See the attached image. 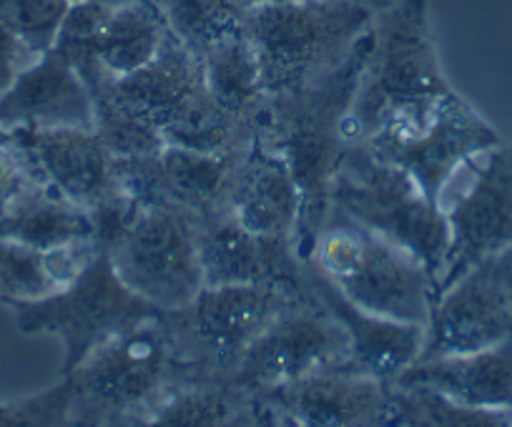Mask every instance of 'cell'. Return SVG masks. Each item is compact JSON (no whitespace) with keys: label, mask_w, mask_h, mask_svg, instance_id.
Wrapping results in <instances>:
<instances>
[{"label":"cell","mask_w":512,"mask_h":427,"mask_svg":"<svg viewBox=\"0 0 512 427\" xmlns=\"http://www.w3.org/2000/svg\"><path fill=\"white\" fill-rule=\"evenodd\" d=\"M88 91L96 131L121 159L156 154L166 146L231 151L249 144L211 98L201 58L171 31L154 61Z\"/></svg>","instance_id":"1"},{"label":"cell","mask_w":512,"mask_h":427,"mask_svg":"<svg viewBox=\"0 0 512 427\" xmlns=\"http://www.w3.org/2000/svg\"><path fill=\"white\" fill-rule=\"evenodd\" d=\"M369 38L372 26L342 66L312 86L269 96L256 126V139L282 156L297 181L302 209L294 247L304 262L312 257L319 229L332 209L334 174L349 146V111Z\"/></svg>","instance_id":"2"},{"label":"cell","mask_w":512,"mask_h":427,"mask_svg":"<svg viewBox=\"0 0 512 427\" xmlns=\"http://www.w3.org/2000/svg\"><path fill=\"white\" fill-rule=\"evenodd\" d=\"M66 377L78 427L151 425L181 385L201 380L176 355L161 312L103 342Z\"/></svg>","instance_id":"3"},{"label":"cell","mask_w":512,"mask_h":427,"mask_svg":"<svg viewBox=\"0 0 512 427\" xmlns=\"http://www.w3.org/2000/svg\"><path fill=\"white\" fill-rule=\"evenodd\" d=\"M452 91L432 41L427 0H397L374 13L349 111V141H364L387 121L422 119Z\"/></svg>","instance_id":"4"},{"label":"cell","mask_w":512,"mask_h":427,"mask_svg":"<svg viewBox=\"0 0 512 427\" xmlns=\"http://www.w3.org/2000/svg\"><path fill=\"white\" fill-rule=\"evenodd\" d=\"M374 21L357 0H282L244 8L241 28L254 48L269 96L329 76Z\"/></svg>","instance_id":"5"},{"label":"cell","mask_w":512,"mask_h":427,"mask_svg":"<svg viewBox=\"0 0 512 427\" xmlns=\"http://www.w3.org/2000/svg\"><path fill=\"white\" fill-rule=\"evenodd\" d=\"M332 206L420 259L440 282L452 242L450 219L415 176L349 141L334 174Z\"/></svg>","instance_id":"6"},{"label":"cell","mask_w":512,"mask_h":427,"mask_svg":"<svg viewBox=\"0 0 512 427\" xmlns=\"http://www.w3.org/2000/svg\"><path fill=\"white\" fill-rule=\"evenodd\" d=\"M309 264L367 312L415 325H427L430 319L437 297V279L430 269L334 206L319 229Z\"/></svg>","instance_id":"7"},{"label":"cell","mask_w":512,"mask_h":427,"mask_svg":"<svg viewBox=\"0 0 512 427\" xmlns=\"http://www.w3.org/2000/svg\"><path fill=\"white\" fill-rule=\"evenodd\" d=\"M3 307L11 309L23 335H51L63 342L61 375L81 365L103 342L161 312L118 279L103 247L58 294Z\"/></svg>","instance_id":"8"},{"label":"cell","mask_w":512,"mask_h":427,"mask_svg":"<svg viewBox=\"0 0 512 427\" xmlns=\"http://www.w3.org/2000/svg\"><path fill=\"white\" fill-rule=\"evenodd\" d=\"M103 249L118 279L161 312L189 304L206 284L199 219L186 211L134 201Z\"/></svg>","instance_id":"9"},{"label":"cell","mask_w":512,"mask_h":427,"mask_svg":"<svg viewBox=\"0 0 512 427\" xmlns=\"http://www.w3.org/2000/svg\"><path fill=\"white\" fill-rule=\"evenodd\" d=\"M309 289V287H307ZM307 289L277 284H204L189 304L161 312L179 360L196 377H231L246 347Z\"/></svg>","instance_id":"10"},{"label":"cell","mask_w":512,"mask_h":427,"mask_svg":"<svg viewBox=\"0 0 512 427\" xmlns=\"http://www.w3.org/2000/svg\"><path fill=\"white\" fill-rule=\"evenodd\" d=\"M357 144L405 169L432 199L440 201L452 174L472 156L500 146V136L460 93L452 91L422 119L387 121Z\"/></svg>","instance_id":"11"},{"label":"cell","mask_w":512,"mask_h":427,"mask_svg":"<svg viewBox=\"0 0 512 427\" xmlns=\"http://www.w3.org/2000/svg\"><path fill=\"white\" fill-rule=\"evenodd\" d=\"M169 36L164 16L151 0L101 6L76 0L58 31V53L71 61L86 86L118 81L154 61Z\"/></svg>","instance_id":"12"},{"label":"cell","mask_w":512,"mask_h":427,"mask_svg":"<svg viewBox=\"0 0 512 427\" xmlns=\"http://www.w3.org/2000/svg\"><path fill=\"white\" fill-rule=\"evenodd\" d=\"M347 360V332L312 289H307V294L279 309L277 317L246 347L231 380L249 390H264L317 372L344 370Z\"/></svg>","instance_id":"13"},{"label":"cell","mask_w":512,"mask_h":427,"mask_svg":"<svg viewBox=\"0 0 512 427\" xmlns=\"http://www.w3.org/2000/svg\"><path fill=\"white\" fill-rule=\"evenodd\" d=\"M507 337H512L510 294L490 254L435 297L420 360L487 350Z\"/></svg>","instance_id":"14"},{"label":"cell","mask_w":512,"mask_h":427,"mask_svg":"<svg viewBox=\"0 0 512 427\" xmlns=\"http://www.w3.org/2000/svg\"><path fill=\"white\" fill-rule=\"evenodd\" d=\"M392 385L357 372L329 370L254 392L267 405L274 427H384Z\"/></svg>","instance_id":"15"},{"label":"cell","mask_w":512,"mask_h":427,"mask_svg":"<svg viewBox=\"0 0 512 427\" xmlns=\"http://www.w3.org/2000/svg\"><path fill=\"white\" fill-rule=\"evenodd\" d=\"M31 149L43 181L93 217L126 206L121 156L96 129H16Z\"/></svg>","instance_id":"16"},{"label":"cell","mask_w":512,"mask_h":427,"mask_svg":"<svg viewBox=\"0 0 512 427\" xmlns=\"http://www.w3.org/2000/svg\"><path fill=\"white\" fill-rule=\"evenodd\" d=\"M447 219L452 242L437 294L477 262L512 244V144L487 151L475 184L447 211Z\"/></svg>","instance_id":"17"},{"label":"cell","mask_w":512,"mask_h":427,"mask_svg":"<svg viewBox=\"0 0 512 427\" xmlns=\"http://www.w3.org/2000/svg\"><path fill=\"white\" fill-rule=\"evenodd\" d=\"M199 257L204 282L211 287L277 284L307 289V262L297 254L292 239L249 232L221 206L199 219Z\"/></svg>","instance_id":"18"},{"label":"cell","mask_w":512,"mask_h":427,"mask_svg":"<svg viewBox=\"0 0 512 427\" xmlns=\"http://www.w3.org/2000/svg\"><path fill=\"white\" fill-rule=\"evenodd\" d=\"M231 151H196L166 146L149 156L121 159V179L128 199L136 204H161L206 217L216 209L229 176Z\"/></svg>","instance_id":"19"},{"label":"cell","mask_w":512,"mask_h":427,"mask_svg":"<svg viewBox=\"0 0 512 427\" xmlns=\"http://www.w3.org/2000/svg\"><path fill=\"white\" fill-rule=\"evenodd\" d=\"M244 229L262 237L297 239L299 196L297 181L279 154L251 139L236 149L219 204Z\"/></svg>","instance_id":"20"},{"label":"cell","mask_w":512,"mask_h":427,"mask_svg":"<svg viewBox=\"0 0 512 427\" xmlns=\"http://www.w3.org/2000/svg\"><path fill=\"white\" fill-rule=\"evenodd\" d=\"M0 129H96L86 81L56 48L28 63L0 96Z\"/></svg>","instance_id":"21"},{"label":"cell","mask_w":512,"mask_h":427,"mask_svg":"<svg viewBox=\"0 0 512 427\" xmlns=\"http://www.w3.org/2000/svg\"><path fill=\"white\" fill-rule=\"evenodd\" d=\"M307 284L314 297L332 312L349 337L347 372L374 377L382 382H397V377L415 365L425 345V325L402 322L367 312L349 302L314 264L307 262Z\"/></svg>","instance_id":"22"},{"label":"cell","mask_w":512,"mask_h":427,"mask_svg":"<svg viewBox=\"0 0 512 427\" xmlns=\"http://www.w3.org/2000/svg\"><path fill=\"white\" fill-rule=\"evenodd\" d=\"M397 382L432 387L467 407L512 410V337L487 350L417 360Z\"/></svg>","instance_id":"23"},{"label":"cell","mask_w":512,"mask_h":427,"mask_svg":"<svg viewBox=\"0 0 512 427\" xmlns=\"http://www.w3.org/2000/svg\"><path fill=\"white\" fill-rule=\"evenodd\" d=\"M206 86L231 126L244 139H254L259 116L269 93L262 83L254 48L244 36V28L221 38L201 56Z\"/></svg>","instance_id":"24"},{"label":"cell","mask_w":512,"mask_h":427,"mask_svg":"<svg viewBox=\"0 0 512 427\" xmlns=\"http://www.w3.org/2000/svg\"><path fill=\"white\" fill-rule=\"evenodd\" d=\"M164 427H274L262 397L231 377H201L181 385L151 417Z\"/></svg>","instance_id":"25"},{"label":"cell","mask_w":512,"mask_h":427,"mask_svg":"<svg viewBox=\"0 0 512 427\" xmlns=\"http://www.w3.org/2000/svg\"><path fill=\"white\" fill-rule=\"evenodd\" d=\"M98 242L36 249L0 237V304L38 302L66 289L96 257Z\"/></svg>","instance_id":"26"},{"label":"cell","mask_w":512,"mask_h":427,"mask_svg":"<svg viewBox=\"0 0 512 427\" xmlns=\"http://www.w3.org/2000/svg\"><path fill=\"white\" fill-rule=\"evenodd\" d=\"M0 237L36 249H61L96 242V222L91 211L41 184L0 217Z\"/></svg>","instance_id":"27"},{"label":"cell","mask_w":512,"mask_h":427,"mask_svg":"<svg viewBox=\"0 0 512 427\" xmlns=\"http://www.w3.org/2000/svg\"><path fill=\"white\" fill-rule=\"evenodd\" d=\"M512 410L467 407L425 385H392V402L384 427H505Z\"/></svg>","instance_id":"28"},{"label":"cell","mask_w":512,"mask_h":427,"mask_svg":"<svg viewBox=\"0 0 512 427\" xmlns=\"http://www.w3.org/2000/svg\"><path fill=\"white\" fill-rule=\"evenodd\" d=\"M164 16L169 31L196 56H204L214 43L241 31L236 0H151Z\"/></svg>","instance_id":"29"},{"label":"cell","mask_w":512,"mask_h":427,"mask_svg":"<svg viewBox=\"0 0 512 427\" xmlns=\"http://www.w3.org/2000/svg\"><path fill=\"white\" fill-rule=\"evenodd\" d=\"M71 0H0V26L31 53L51 51Z\"/></svg>","instance_id":"30"},{"label":"cell","mask_w":512,"mask_h":427,"mask_svg":"<svg viewBox=\"0 0 512 427\" xmlns=\"http://www.w3.org/2000/svg\"><path fill=\"white\" fill-rule=\"evenodd\" d=\"M71 425V382L63 375L56 385L23 400L0 405V427Z\"/></svg>","instance_id":"31"},{"label":"cell","mask_w":512,"mask_h":427,"mask_svg":"<svg viewBox=\"0 0 512 427\" xmlns=\"http://www.w3.org/2000/svg\"><path fill=\"white\" fill-rule=\"evenodd\" d=\"M41 184L46 181L23 136L16 129H0V217Z\"/></svg>","instance_id":"32"},{"label":"cell","mask_w":512,"mask_h":427,"mask_svg":"<svg viewBox=\"0 0 512 427\" xmlns=\"http://www.w3.org/2000/svg\"><path fill=\"white\" fill-rule=\"evenodd\" d=\"M36 53L28 51L16 36L0 26V96L8 91L13 81H16L18 73L28 66L31 61H36Z\"/></svg>","instance_id":"33"},{"label":"cell","mask_w":512,"mask_h":427,"mask_svg":"<svg viewBox=\"0 0 512 427\" xmlns=\"http://www.w3.org/2000/svg\"><path fill=\"white\" fill-rule=\"evenodd\" d=\"M495 262L497 269L502 274V282H505L507 294H510V304H512V244H507L505 249L495 252Z\"/></svg>","instance_id":"34"},{"label":"cell","mask_w":512,"mask_h":427,"mask_svg":"<svg viewBox=\"0 0 512 427\" xmlns=\"http://www.w3.org/2000/svg\"><path fill=\"white\" fill-rule=\"evenodd\" d=\"M239 3V8H251V6H259V3H282V0H236ZM357 3H362V6L372 8L374 13L377 11H384V8H390L392 3H397V0H357Z\"/></svg>","instance_id":"35"},{"label":"cell","mask_w":512,"mask_h":427,"mask_svg":"<svg viewBox=\"0 0 512 427\" xmlns=\"http://www.w3.org/2000/svg\"><path fill=\"white\" fill-rule=\"evenodd\" d=\"M76 3V0H71ZM91 3H101V6H123V3H131V0H91Z\"/></svg>","instance_id":"36"}]
</instances>
